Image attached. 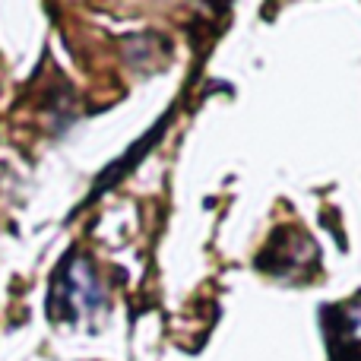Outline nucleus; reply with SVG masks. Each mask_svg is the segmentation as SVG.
<instances>
[{
    "instance_id": "1",
    "label": "nucleus",
    "mask_w": 361,
    "mask_h": 361,
    "mask_svg": "<svg viewBox=\"0 0 361 361\" xmlns=\"http://www.w3.org/2000/svg\"><path fill=\"white\" fill-rule=\"evenodd\" d=\"M105 307H108V295L102 279L95 276L92 263L80 254L67 257L63 267L51 279L48 317L54 324H80V320H92Z\"/></svg>"
},
{
    "instance_id": "2",
    "label": "nucleus",
    "mask_w": 361,
    "mask_h": 361,
    "mask_svg": "<svg viewBox=\"0 0 361 361\" xmlns=\"http://www.w3.org/2000/svg\"><path fill=\"white\" fill-rule=\"evenodd\" d=\"M317 314L330 361H361V295L343 305H324Z\"/></svg>"
}]
</instances>
